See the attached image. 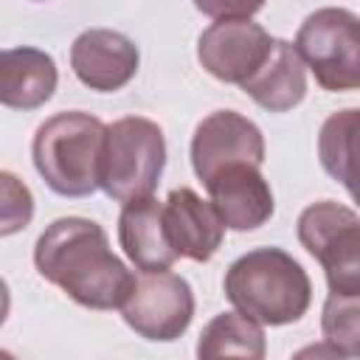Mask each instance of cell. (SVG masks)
<instances>
[{
	"label": "cell",
	"mask_w": 360,
	"mask_h": 360,
	"mask_svg": "<svg viewBox=\"0 0 360 360\" xmlns=\"http://www.w3.org/2000/svg\"><path fill=\"white\" fill-rule=\"evenodd\" d=\"M298 242L323 267L329 292H360V217L352 208L335 200L307 205L298 217Z\"/></svg>",
	"instance_id": "6"
},
{
	"label": "cell",
	"mask_w": 360,
	"mask_h": 360,
	"mask_svg": "<svg viewBox=\"0 0 360 360\" xmlns=\"http://www.w3.org/2000/svg\"><path fill=\"white\" fill-rule=\"evenodd\" d=\"M318 160L360 208V107L338 110L321 124Z\"/></svg>",
	"instance_id": "16"
},
{
	"label": "cell",
	"mask_w": 360,
	"mask_h": 360,
	"mask_svg": "<svg viewBox=\"0 0 360 360\" xmlns=\"http://www.w3.org/2000/svg\"><path fill=\"white\" fill-rule=\"evenodd\" d=\"M166 236L180 259L208 262L225 236V222L219 219L214 202L202 200L194 188H174L163 202Z\"/></svg>",
	"instance_id": "12"
},
{
	"label": "cell",
	"mask_w": 360,
	"mask_h": 360,
	"mask_svg": "<svg viewBox=\"0 0 360 360\" xmlns=\"http://www.w3.org/2000/svg\"><path fill=\"white\" fill-rule=\"evenodd\" d=\"M225 298L262 326L295 323L307 315L312 284L307 270L281 248H256L225 273Z\"/></svg>",
	"instance_id": "2"
},
{
	"label": "cell",
	"mask_w": 360,
	"mask_h": 360,
	"mask_svg": "<svg viewBox=\"0 0 360 360\" xmlns=\"http://www.w3.org/2000/svg\"><path fill=\"white\" fill-rule=\"evenodd\" d=\"M321 332L332 354L360 357V292L357 295H335L323 301Z\"/></svg>",
	"instance_id": "18"
},
{
	"label": "cell",
	"mask_w": 360,
	"mask_h": 360,
	"mask_svg": "<svg viewBox=\"0 0 360 360\" xmlns=\"http://www.w3.org/2000/svg\"><path fill=\"white\" fill-rule=\"evenodd\" d=\"M121 318L143 340H177L194 318L191 284L172 270L141 273L121 304Z\"/></svg>",
	"instance_id": "7"
},
{
	"label": "cell",
	"mask_w": 360,
	"mask_h": 360,
	"mask_svg": "<svg viewBox=\"0 0 360 360\" xmlns=\"http://www.w3.org/2000/svg\"><path fill=\"white\" fill-rule=\"evenodd\" d=\"M107 124L90 112L68 110L42 121L31 141V158L51 191L59 197H90L101 172Z\"/></svg>",
	"instance_id": "3"
},
{
	"label": "cell",
	"mask_w": 360,
	"mask_h": 360,
	"mask_svg": "<svg viewBox=\"0 0 360 360\" xmlns=\"http://www.w3.org/2000/svg\"><path fill=\"white\" fill-rule=\"evenodd\" d=\"M197 11L214 20H236V17H253L264 8L267 0H191Z\"/></svg>",
	"instance_id": "20"
},
{
	"label": "cell",
	"mask_w": 360,
	"mask_h": 360,
	"mask_svg": "<svg viewBox=\"0 0 360 360\" xmlns=\"http://www.w3.org/2000/svg\"><path fill=\"white\" fill-rule=\"evenodd\" d=\"M202 186L208 188L219 219L231 231H256L276 211L270 183L264 180L259 163H228L214 172Z\"/></svg>",
	"instance_id": "10"
},
{
	"label": "cell",
	"mask_w": 360,
	"mask_h": 360,
	"mask_svg": "<svg viewBox=\"0 0 360 360\" xmlns=\"http://www.w3.org/2000/svg\"><path fill=\"white\" fill-rule=\"evenodd\" d=\"M273 42L276 37L250 17L217 20L197 39V59L214 79L242 87L264 65Z\"/></svg>",
	"instance_id": "8"
},
{
	"label": "cell",
	"mask_w": 360,
	"mask_h": 360,
	"mask_svg": "<svg viewBox=\"0 0 360 360\" xmlns=\"http://www.w3.org/2000/svg\"><path fill=\"white\" fill-rule=\"evenodd\" d=\"M295 48L323 90L360 87V17L354 11L338 6L315 8L301 22Z\"/></svg>",
	"instance_id": "5"
},
{
	"label": "cell",
	"mask_w": 360,
	"mask_h": 360,
	"mask_svg": "<svg viewBox=\"0 0 360 360\" xmlns=\"http://www.w3.org/2000/svg\"><path fill=\"white\" fill-rule=\"evenodd\" d=\"M242 90L267 112H287L307 96V62L287 39H276L264 65L242 84Z\"/></svg>",
	"instance_id": "15"
},
{
	"label": "cell",
	"mask_w": 360,
	"mask_h": 360,
	"mask_svg": "<svg viewBox=\"0 0 360 360\" xmlns=\"http://www.w3.org/2000/svg\"><path fill=\"white\" fill-rule=\"evenodd\" d=\"M37 273L87 309H121L135 276L110 250L107 231L87 217L53 219L34 245Z\"/></svg>",
	"instance_id": "1"
},
{
	"label": "cell",
	"mask_w": 360,
	"mask_h": 360,
	"mask_svg": "<svg viewBox=\"0 0 360 360\" xmlns=\"http://www.w3.org/2000/svg\"><path fill=\"white\" fill-rule=\"evenodd\" d=\"M0 186H3V205H0L3 225H0V233L11 236V233H17L20 228H25L31 222V217H34V197H31L28 186L20 183L11 172L0 174Z\"/></svg>",
	"instance_id": "19"
},
{
	"label": "cell",
	"mask_w": 360,
	"mask_h": 360,
	"mask_svg": "<svg viewBox=\"0 0 360 360\" xmlns=\"http://www.w3.org/2000/svg\"><path fill=\"white\" fill-rule=\"evenodd\" d=\"M264 163V135L262 129L236 110H217L205 115L191 138V166L205 183L214 172L228 163Z\"/></svg>",
	"instance_id": "9"
},
{
	"label": "cell",
	"mask_w": 360,
	"mask_h": 360,
	"mask_svg": "<svg viewBox=\"0 0 360 360\" xmlns=\"http://www.w3.org/2000/svg\"><path fill=\"white\" fill-rule=\"evenodd\" d=\"M138 45L112 28H87L70 45V68L76 79L98 93H115L138 73Z\"/></svg>",
	"instance_id": "11"
},
{
	"label": "cell",
	"mask_w": 360,
	"mask_h": 360,
	"mask_svg": "<svg viewBox=\"0 0 360 360\" xmlns=\"http://www.w3.org/2000/svg\"><path fill=\"white\" fill-rule=\"evenodd\" d=\"M118 242L127 253V259L141 270H169L180 256L174 253L166 225H163V202L155 197H141L132 202H124L118 214Z\"/></svg>",
	"instance_id": "13"
},
{
	"label": "cell",
	"mask_w": 360,
	"mask_h": 360,
	"mask_svg": "<svg viewBox=\"0 0 360 360\" xmlns=\"http://www.w3.org/2000/svg\"><path fill=\"white\" fill-rule=\"evenodd\" d=\"M59 73L51 53L39 48H6L0 53V101L11 110H37L56 90Z\"/></svg>",
	"instance_id": "14"
},
{
	"label": "cell",
	"mask_w": 360,
	"mask_h": 360,
	"mask_svg": "<svg viewBox=\"0 0 360 360\" xmlns=\"http://www.w3.org/2000/svg\"><path fill=\"white\" fill-rule=\"evenodd\" d=\"M166 166V138L163 129L143 118L127 115L107 124L101 149V191L115 202H132L152 197Z\"/></svg>",
	"instance_id": "4"
},
{
	"label": "cell",
	"mask_w": 360,
	"mask_h": 360,
	"mask_svg": "<svg viewBox=\"0 0 360 360\" xmlns=\"http://www.w3.org/2000/svg\"><path fill=\"white\" fill-rule=\"evenodd\" d=\"M267 352L264 343V329L259 321L248 318L245 312H219L205 323L197 340V357L211 360V357H248V360H262Z\"/></svg>",
	"instance_id": "17"
}]
</instances>
